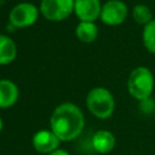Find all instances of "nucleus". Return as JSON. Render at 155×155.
<instances>
[{"instance_id": "obj_1", "label": "nucleus", "mask_w": 155, "mask_h": 155, "mask_svg": "<svg viewBox=\"0 0 155 155\" xmlns=\"http://www.w3.org/2000/svg\"><path fill=\"white\" fill-rule=\"evenodd\" d=\"M85 127V116L81 109L70 102L57 105L50 117V130L61 142H70L78 138Z\"/></svg>"}, {"instance_id": "obj_2", "label": "nucleus", "mask_w": 155, "mask_h": 155, "mask_svg": "<svg viewBox=\"0 0 155 155\" xmlns=\"http://www.w3.org/2000/svg\"><path fill=\"white\" fill-rule=\"evenodd\" d=\"M126 85L131 97H133L137 101L144 102L150 98L154 91V75L149 68L137 67L130 73Z\"/></svg>"}, {"instance_id": "obj_3", "label": "nucleus", "mask_w": 155, "mask_h": 155, "mask_svg": "<svg viewBox=\"0 0 155 155\" xmlns=\"http://www.w3.org/2000/svg\"><path fill=\"white\" fill-rule=\"evenodd\" d=\"M86 107L97 119L105 120L115 110V99L113 93L105 87H93L87 92Z\"/></svg>"}, {"instance_id": "obj_4", "label": "nucleus", "mask_w": 155, "mask_h": 155, "mask_svg": "<svg viewBox=\"0 0 155 155\" xmlns=\"http://www.w3.org/2000/svg\"><path fill=\"white\" fill-rule=\"evenodd\" d=\"M40 16V10L33 2L22 1L15 5L8 13V22L13 28L23 29L35 24Z\"/></svg>"}, {"instance_id": "obj_5", "label": "nucleus", "mask_w": 155, "mask_h": 155, "mask_svg": "<svg viewBox=\"0 0 155 155\" xmlns=\"http://www.w3.org/2000/svg\"><path fill=\"white\" fill-rule=\"evenodd\" d=\"M39 10L47 21L61 22L74 12V0H41Z\"/></svg>"}, {"instance_id": "obj_6", "label": "nucleus", "mask_w": 155, "mask_h": 155, "mask_svg": "<svg viewBox=\"0 0 155 155\" xmlns=\"http://www.w3.org/2000/svg\"><path fill=\"white\" fill-rule=\"evenodd\" d=\"M128 15L127 5L121 0H108L102 5L99 19L109 27H116L125 22Z\"/></svg>"}, {"instance_id": "obj_7", "label": "nucleus", "mask_w": 155, "mask_h": 155, "mask_svg": "<svg viewBox=\"0 0 155 155\" xmlns=\"http://www.w3.org/2000/svg\"><path fill=\"white\" fill-rule=\"evenodd\" d=\"M59 143H61V140L50 128L48 130L44 128V130L36 131L31 138V144H33L34 149L38 153L45 154V155H48L52 151L57 150L59 148Z\"/></svg>"}, {"instance_id": "obj_8", "label": "nucleus", "mask_w": 155, "mask_h": 155, "mask_svg": "<svg viewBox=\"0 0 155 155\" xmlns=\"http://www.w3.org/2000/svg\"><path fill=\"white\" fill-rule=\"evenodd\" d=\"M101 0H74V15L80 22H94L102 11Z\"/></svg>"}, {"instance_id": "obj_9", "label": "nucleus", "mask_w": 155, "mask_h": 155, "mask_svg": "<svg viewBox=\"0 0 155 155\" xmlns=\"http://www.w3.org/2000/svg\"><path fill=\"white\" fill-rule=\"evenodd\" d=\"M19 97L18 86L10 79H0V109L11 108Z\"/></svg>"}, {"instance_id": "obj_10", "label": "nucleus", "mask_w": 155, "mask_h": 155, "mask_svg": "<svg viewBox=\"0 0 155 155\" xmlns=\"http://www.w3.org/2000/svg\"><path fill=\"white\" fill-rule=\"evenodd\" d=\"M92 147L99 154H108L115 147V136L108 130H98L92 136Z\"/></svg>"}, {"instance_id": "obj_11", "label": "nucleus", "mask_w": 155, "mask_h": 155, "mask_svg": "<svg viewBox=\"0 0 155 155\" xmlns=\"http://www.w3.org/2000/svg\"><path fill=\"white\" fill-rule=\"evenodd\" d=\"M17 57V45L6 34L0 33V65L12 63Z\"/></svg>"}, {"instance_id": "obj_12", "label": "nucleus", "mask_w": 155, "mask_h": 155, "mask_svg": "<svg viewBox=\"0 0 155 155\" xmlns=\"http://www.w3.org/2000/svg\"><path fill=\"white\" fill-rule=\"evenodd\" d=\"M75 35L81 42L91 44L98 36V27L94 22H79L75 28Z\"/></svg>"}, {"instance_id": "obj_13", "label": "nucleus", "mask_w": 155, "mask_h": 155, "mask_svg": "<svg viewBox=\"0 0 155 155\" xmlns=\"http://www.w3.org/2000/svg\"><path fill=\"white\" fill-rule=\"evenodd\" d=\"M132 18L133 21L139 25H145L150 21H153V12L149 6L145 4H137L132 8Z\"/></svg>"}, {"instance_id": "obj_14", "label": "nucleus", "mask_w": 155, "mask_h": 155, "mask_svg": "<svg viewBox=\"0 0 155 155\" xmlns=\"http://www.w3.org/2000/svg\"><path fill=\"white\" fill-rule=\"evenodd\" d=\"M142 41L144 47L153 54H155V18L143 27Z\"/></svg>"}, {"instance_id": "obj_15", "label": "nucleus", "mask_w": 155, "mask_h": 155, "mask_svg": "<svg viewBox=\"0 0 155 155\" xmlns=\"http://www.w3.org/2000/svg\"><path fill=\"white\" fill-rule=\"evenodd\" d=\"M48 155H70L67 150H64V149H61V148H58L57 150H54V151H52L51 154H48Z\"/></svg>"}, {"instance_id": "obj_16", "label": "nucleus", "mask_w": 155, "mask_h": 155, "mask_svg": "<svg viewBox=\"0 0 155 155\" xmlns=\"http://www.w3.org/2000/svg\"><path fill=\"white\" fill-rule=\"evenodd\" d=\"M2 128H4V121H2V119H1V116H0V132L2 131Z\"/></svg>"}]
</instances>
